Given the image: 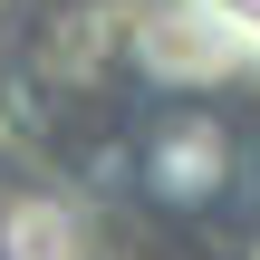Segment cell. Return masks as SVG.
<instances>
[{
	"label": "cell",
	"mask_w": 260,
	"mask_h": 260,
	"mask_svg": "<svg viewBox=\"0 0 260 260\" xmlns=\"http://www.w3.org/2000/svg\"><path fill=\"white\" fill-rule=\"evenodd\" d=\"M222 183H232V135H222V125H203V116L154 125V193H174V203H212Z\"/></svg>",
	"instance_id": "1"
}]
</instances>
